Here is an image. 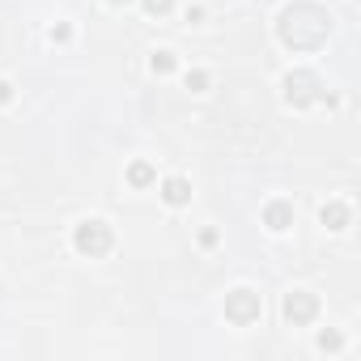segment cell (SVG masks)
Here are the masks:
<instances>
[{"label":"cell","mask_w":361,"mask_h":361,"mask_svg":"<svg viewBox=\"0 0 361 361\" xmlns=\"http://www.w3.org/2000/svg\"><path fill=\"white\" fill-rule=\"evenodd\" d=\"M9 98H13V85H9V81H0V102H9Z\"/></svg>","instance_id":"cell-15"},{"label":"cell","mask_w":361,"mask_h":361,"mask_svg":"<svg viewBox=\"0 0 361 361\" xmlns=\"http://www.w3.org/2000/svg\"><path fill=\"white\" fill-rule=\"evenodd\" d=\"M106 5H128V0H106Z\"/></svg>","instance_id":"cell-16"},{"label":"cell","mask_w":361,"mask_h":361,"mask_svg":"<svg viewBox=\"0 0 361 361\" xmlns=\"http://www.w3.org/2000/svg\"><path fill=\"white\" fill-rule=\"evenodd\" d=\"M319 98H323V81H319L314 73L298 68V73H289V77H285V102H289V106H298V111H302V106H314Z\"/></svg>","instance_id":"cell-3"},{"label":"cell","mask_w":361,"mask_h":361,"mask_svg":"<svg viewBox=\"0 0 361 361\" xmlns=\"http://www.w3.org/2000/svg\"><path fill=\"white\" fill-rule=\"evenodd\" d=\"M188 90H192V94H204V90H209V73H204V68H192V73H188Z\"/></svg>","instance_id":"cell-11"},{"label":"cell","mask_w":361,"mask_h":361,"mask_svg":"<svg viewBox=\"0 0 361 361\" xmlns=\"http://www.w3.org/2000/svg\"><path fill=\"white\" fill-rule=\"evenodd\" d=\"M319 217H323L327 230H344V226H348V204H344V200H331V204H323Z\"/></svg>","instance_id":"cell-8"},{"label":"cell","mask_w":361,"mask_h":361,"mask_svg":"<svg viewBox=\"0 0 361 361\" xmlns=\"http://www.w3.org/2000/svg\"><path fill=\"white\" fill-rule=\"evenodd\" d=\"M331 35V13L310 5V0H298V5H289L276 22V39L289 47V51H314L323 47Z\"/></svg>","instance_id":"cell-1"},{"label":"cell","mask_w":361,"mask_h":361,"mask_svg":"<svg viewBox=\"0 0 361 361\" xmlns=\"http://www.w3.org/2000/svg\"><path fill=\"white\" fill-rule=\"evenodd\" d=\"M149 68H153L157 77H166V73H174V51H153V60H149Z\"/></svg>","instance_id":"cell-10"},{"label":"cell","mask_w":361,"mask_h":361,"mask_svg":"<svg viewBox=\"0 0 361 361\" xmlns=\"http://www.w3.org/2000/svg\"><path fill=\"white\" fill-rule=\"evenodd\" d=\"M264 226H268L272 234H285V230L293 226V204H289V200H272V204L264 209Z\"/></svg>","instance_id":"cell-6"},{"label":"cell","mask_w":361,"mask_h":361,"mask_svg":"<svg viewBox=\"0 0 361 361\" xmlns=\"http://www.w3.org/2000/svg\"><path fill=\"white\" fill-rule=\"evenodd\" d=\"M340 344H344V340H340V331H319V348H323V353H327V348L336 353Z\"/></svg>","instance_id":"cell-13"},{"label":"cell","mask_w":361,"mask_h":361,"mask_svg":"<svg viewBox=\"0 0 361 361\" xmlns=\"http://www.w3.org/2000/svg\"><path fill=\"white\" fill-rule=\"evenodd\" d=\"M68 39H73L68 26H51V43H68Z\"/></svg>","instance_id":"cell-14"},{"label":"cell","mask_w":361,"mask_h":361,"mask_svg":"<svg viewBox=\"0 0 361 361\" xmlns=\"http://www.w3.org/2000/svg\"><path fill=\"white\" fill-rule=\"evenodd\" d=\"M259 310H264V302H259L255 289H234V293H226V319H230L234 327H251V323L259 319Z\"/></svg>","instance_id":"cell-4"},{"label":"cell","mask_w":361,"mask_h":361,"mask_svg":"<svg viewBox=\"0 0 361 361\" xmlns=\"http://www.w3.org/2000/svg\"><path fill=\"white\" fill-rule=\"evenodd\" d=\"M285 319L293 323V327H306V323H314L319 319V298L314 293H306V289H293V293H285Z\"/></svg>","instance_id":"cell-5"},{"label":"cell","mask_w":361,"mask_h":361,"mask_svg":"<svg viewBox=\"0 0 361 361\" xmlns=\"http://www.w3.org/2000/svg\"><path fill=\"white\" fill-rule=\"evenodd\" d=\"M128 183H132V188H149V183H157V170H153L149 161H132V166H128Z\"/></svg>","instance_id":"cell-9"},{"label":"cell","mask_w":361,"mask_h":361,"mask_svg":"<svg viewBox=\"0 0 361 361\" xmlns=\"http://www.w3.org/2000/svg\"><path fill=\"white\" fill-rule=\"evenodd\" d=\"M174 9V0H145V13H153V18H166Z\"/></svg>","instance_id":"cell-12"},{"label":"cell","mask_w":361,"mask_h":361,"mask_svg":"<svg viewBox=\"0 0 361 361\" xmlns=\"http://www.w3.org/2000/svg\"><path fill=\"white\" fill-rule=\"evenodd\" d=\"M161 200L170 209H183L192 200V183H188V178H166V183H161Z\"/></svg>","instance_id":"cell-7"},{"label":"cell","mask_w":361,"mask_h":361,"mask_svg":"<svg viewBox=\"0 0 361 361\" xmlns=\"http://www.w3.org/2000/svg\"><path fill=\"white\" fill-rule=\"evenodd\" d=\"M73 247H77V255H85V259H102V255L115 247V234H111L106 221H81V226L73 230Z\"/></svg>","instance_id":"cell-2"}]
</instances>
